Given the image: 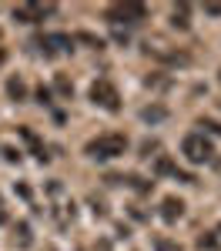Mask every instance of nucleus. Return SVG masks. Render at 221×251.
<instances>
[{
	"label": "nucleus",
	"instance_id": "nucleus-1",
	"mask_svg": "<svg viewBox=\"0 0 221 251\" xmlns=\"http://www.w3.org/2000/svg\"><path fill=\"white\" fill-rule=\"evenodd\" d=\"M127 151V137L124 134H100L94 141H87V154L94 161H111V157H121Z\"/></svg>",
	"mask_w": 221,
	"mask_h": 251
},
{
	"label": "nucleus",
	"instance_id": "nucleus-2",
	"mask_svg": "<svg viewBox=\"0 0 221 251\" xmlns=\"http://www.w3.org/2000/svg\"><path fill=\"white\" fill-rule=\"evenodd\" d=\"M181 154L188 157L191 164H208L211 154H215V148H211V141H208L204 134L195 131V134H188L184 141H181Z\"/></svg>",
	"mask_w": 221,
	"mask_h": 251
},
{
	"label": "nucleus",
	"instance_id": "nucleus-3",
	"mask_svg": "<svg viewBox=\"0 0 221 251\" xmlns=\"http://www.w3.org/2000/svg\"><path fill=\"white\" fill-rule=\"evenodd\" d=\"M91 100L100 104L104 111H118L121 107V94H118V87H114L111 80H94V84H91Z\"/></svg>",
	"mask_w": 221,
	"mask_h": 251
},
{
	"label": "nucleus",
	"instance_id": "nucleus-4",
	"mask_svg": "<svg viewBox=\"0 0 221 251\" xmlns=\"http://www.w3.org/2000/svg\"><path fill=\"white\" fill-rule=\"evenodd\" d=\"M144 14H147V10H144L141 3H114V7H107V20H111V24H121V20H124V24H134V20H141Z\"/></svg>",
	"mask_w": 221,
	"mask_h": 251
},
{
	"label": "nucleus",
	"instance_id": "nucleus-5",
	"mask_svg": "<svg viewBox=\"0 0 221 251\" xmlns=\"http://www.w3.org/2000/svg\"><path fill=\"white\" fill-rule=\"evenodd\" d=\"M54 7H40V3H24V7H17L14 10V17L17 20H27V24H37L44 14H50Z\"/></svg>",
	"mask_w": 221,
	"mask_h": 251
},
{
	"label": "nucleus",
	"instance_id": "nucleus-6",
	"mask_svg": "<svg viewBox=\"0 0 221 251\" xmlns=\"http://www.w3.org/2000/svg\"><path fill=\"white\" fill-rule=\"evenodd\" d=\"M181 214H184V201H178V198H164L161 201V218L171 225V221H178Z\"/></svg>",
	"mask_w": 221,
	"mask_h": 251
},
{
	"label": "nucleus",
	"instance_id": "nucleus-7",
	"mask_svg": "<svg viewBox=\"0 0 221 251\" xmlns=\"http://www.w3.org/2000/svg\"><path fill=\"white\" fill-rule=\"evenodd\" d=\"M7 94L14 97V100H24V97H27V84H24L20 77H10L7 80Z\"/></svg>",
	"mask_w": 221,
	"mask_h": 251
},
{
	"label": "nucleus",
	"instance_id": "nucleus-8",
	"mask_svg": "<svg viewBox=\"0 0 221 251\" xmlns=\"http://www.w3.org/2000/svg\"><path fill=\"white\" fill-rule=\"evenodd\" d=\"M164 114H168L164 107H144V111H141V117L151 121V124H154V121H164Z\"/></svg>",
	"mask_w": 221,
	"mask_h": 251
},
{
	"label": "nucleus",
	"instance_id": "nucleus-9",
	"mask_svg": "<svg viewBox=\"0 0 221 251\" xmlns=\"http://www.w3.org/2000/svg\"><path fill=\"white\" fill-rule=\"evenodd\" d=\"M74 40H80V44H91V47H98V50L104 47V40H100V37H94V34H84V30H80Z\"/></svg>",
	"mask_w": 221,
	"mask_h": 251
},
{
	"label": "nucleus",
	"instance_id": "nucleus-10",
	"mask_svg": "<svg viewBox=\"0 0 221 251\" xmlns=\"http://www.w3.org/2000/svg\"><path fill=\"white\" fill-rule=\"evenodd\" d=\"M54 87H57V91H60L64 97H71V94H74V84H71L67 77H57V80H54Z\"/></svg>",
	"mask_w": 221,
	"mask_h": 251
},
{
	"label": "nucleus",
	"instance_id": "nucleus-11",
	"mask_svg": "<svg viewBox=\"0 0 221 251\" xmlns=\"http://www.w3.org/2000/svg\"><path fill=\"white\" fill-rule=\"evenodd\" d=\"M174 27H188V7H174Z\"/></svg>",
	"mask_w": 221,
	"mask_h": 251
},
{
	"label": "nucleus",
	"instance_id": "nucleus-12",
	"mask_svg": "<svg viewBox=\"0 0 221 251\" xmlns=\"http://www.w3.org/2000/svg\"><path fill=\"white\" fill-rule=\"evenodd\" d=\"M17 234H20V245L27 248V245H30V228H27V225H17Z\"/></svg>",
	"mask_w": 221,
	"mask_h": 251
},
{
	"label": "nucleus",
	"instance_id": "nucleus-13",
	"mask_svg": "<svg viewBox=\"0 0 221 251\" xmlns=\"http://www.w3.org/2000/svg\"><path fill=\"white\" fill-rule=\"evenodd\" d=\"M198 248H218V241H215V238H208V234H204V238H198Z\"/></svg>",
	"mask_w": 221,
	"mask_h": 251
},
{
	"label": "nucleus",
	"instance_id": "nucleus-14",
	"mask_svg": "<svg viewBox=\"0 0 221 251\" xmlns=\"http://www.w3.org/2000/svg\"><path fill=\"white\" fill-rule=\"evenodd\" d=\"M204 14H211V17H221V3H204Z\"/></svg>",
	"mask_w": 221,
	"mask_h": 251
},
{
	"label": "nucleus",
	"instance_id": "nucleus-15",
	"mask_svg": "<svg viewBox=\"0 0 221 251\" xmlns=\"http://www.w3.org/2000/svg\"><path fill=\"white\" fill-rule=\"evenodd\" d=\"M154 248H158V251H181L178 245H171V241H158V245H154Z\"/></svg>",
	"mask_w": 221,
	"mask_h": 251
},
{
	"label": "nucleus",
	"instance_id": "nucleus-16",
	"mask_svg": "<svg viewBox=\"0 0 221 251\" xmlns=\"http://www.w3.org/2000/svg\"><path fill=\"white\" fill-rule=\"evenodd\" d=\"M37 97H40V104H50V91L47 87H37Z\"/></svg>",
	"mask_w": 221,
	"mask_h": 251
}]
</instances>
